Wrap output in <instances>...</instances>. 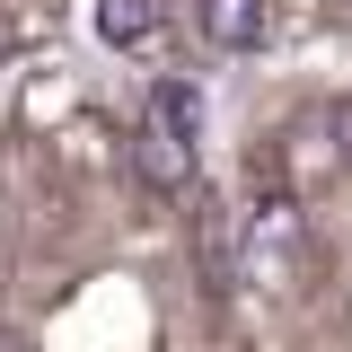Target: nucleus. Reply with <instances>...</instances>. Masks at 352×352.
I'll return each mask as SVG.
<instances>
[{
  "instance_id": "nucleus-1",
  "label": "nucleus",
  "mask_w": 352,
  "mask_h": 352,
  "mask_svg": "<svg viewBox=\"0 0 352 352\" xmlns=\"http://www.w3.org/2000/svg\"><path fill=\"white\" fill-rule=\"evenodd\" d=\"M291 238H300V212H291V203H256V212L238 220V282L273 291V273H282V256H291Z\"/></svg>"
},
{
  "instance_id": "nucleus-2",
  "label": "nucleus",
  "mask_w": 352,
  "mask_h": 352,
  "mask_svg": "<svg viewBox=\"0 0 352 352\" xmlns=\"http://www.w3.org/2000/svg\"><path fill=\"white\" fill-rule=\"evenodd\" d=\"M194 27H203V44H220V53H256V44L273 36V0H194Z\"/></svg>"
},
{
  "instance_id": "nucleus-3",
  "label": "nucleus",
  "mask_w": 352,
  "mask_h": 352,
  "mask_svg": "<svg viewBox=\"0 0 352 352\" xmlns=\"http://www.w3.org/2000/svg\"><path fill=\"white\" fill-rule=\"evenodd\" d=\"M132 168H141V185H159V194H176V185L194 176V150H185L176 132L141 124V141H132Z\"/></svg>"
},
{
  "instance_id": "nucleus-4",
  "label": "nucleus",
  "mask_w": 352,
  "mask_h": 352,
  "mask_svg": "<svg viewBox=\"0 0 352 352\" xmlns=\"http://www.w3.org/2000/svg\"><path fill=\"white\" fill-rule=\"evenodd\" d=\"M194 247H203V282L229 291L238 282V220H229V203H212V212L194 220Z\"/></svg>"
},
{
  "instance_id": "nucleus-5",
  "label": "nucleus",
  "mask_w": 352,
  "mask_h": 352,
  "mask_svg": "<svg viewBox=\"0 0 352 352\" xmlns=\"http://www.w3.org/2000/svg\"><path fill=\"white\" fill-rule=\"evenodd\" d=\"M150 124L176 132V141L194 150V141H203V97H194L185 80H159V88H150Z\"/></svg>"
},
{
  "instance_id": "nucleus-6",
  "label": "nucleus",
  "mask_w": 352,
  "mask_h": 352,
  "mask_svg": "<svg viewBox=\"0 0 352 352\" xmlns=\"http://www.w3.org/2000/svg\"><path fill=\"white\" fill-rule=\"evenodd\" d=\"M97 36L124 44V53L150 44V36H159V0H97Z\"/></svg>"
},
{
  "instance_id": "nucleus-7",
  "label": "nucleus",
  "mask_w": 352,
  "mask_h": 352,
  "mask_svg": "<svg viewBox=\"0 0 352 352\" xmlns=\"http://www.w3.org/2000/svg\"><path fill=\"white\" fill-rule=\"evenodd\" d=\"M317 141H326V168H344V159H352V97H335V106L317 115Z\"/></svg>"
},
{
  "instance_id": "nucleus-8",
  "label": "nucleus",
  "mask_w": 352,
  "mask_h": 352,
  "mask_svg": "<svg viewBox=\"0 0 352 352\" xmlns=\"http://www.w3.org/2000/svg\"><path fill=\"white\" fill-rule=\"evenodd\" d=\"M0 352H9V344H0Z\"/></svg>"
}]
</instances>
